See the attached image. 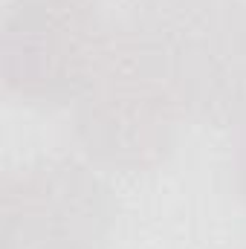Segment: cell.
<instances>
[{"instance_id": "obj_2", "label": "cell", "mask_w": 246, "mask_h": 249, "mask_svg": "<svg viewBox=\"0 0 246 249\" xmlns=\"http://www.w3.org/2000/svg\"><path fill=\"white\" fill-rule=\"evenodd\" d=\"M105 29L90 0H20L6 18V81L29 99L87 93L105 61Z\"/></svg>"}, {"instance_id": "obj_1", "label": "cell", "mask_w": 246, "mask_h": 249, "mask_svg": "<svg viewBox=\"0 0 246 249\" xmlns=\"http://www.w3.org/2000/svg\"><path fill=\"white\" fill-rule=\"evenodd\" d=\"M145 58L197 116H246V3L211 0L162 12L148 29Z\"/></svg>"}, {"instance_id": "obj_3", "label": "cell", "mask_w": 246, "mask_h": 249, "mask_svg": "<svg viewBox=\"0 0 246 249\" xmlns=\"http://www.w3.org/2000/svg\"><path fill=\"white\" fill-rule=\"evenodd\" d=\"M67 162H44L20 174V191H6V235L32 249H93L107 226L105 188L93 180L58 206Z\"/></svg>"}]
</instances>
